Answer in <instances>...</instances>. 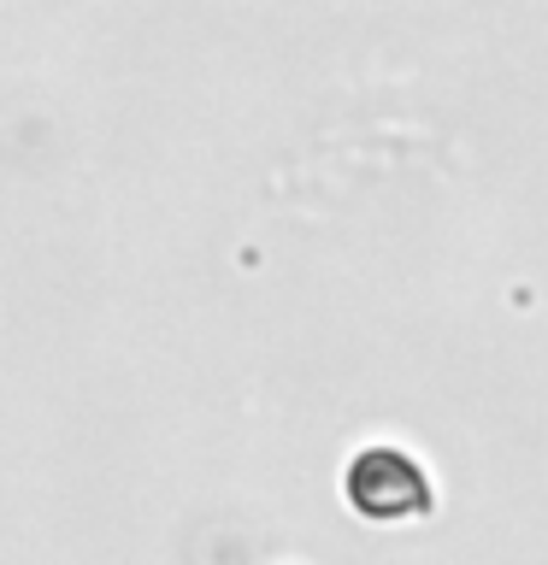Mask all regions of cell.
<instances>
[{"label":"cell","mask_w":548,"mask_h":565,"mask_svg":"<svg viewBox=\"0 0 548 565\" xmlns=\"http://www.w3.org/2000/svg\"><path fill=\"white\" fill-rule=\"evenodd\" d=\"M348 501L371 524H401V519H424L436 507V494H431V477L419 471V459L396 448H366L348 466Z\"/></svg>","instance_id":"1"}]
</instances>
